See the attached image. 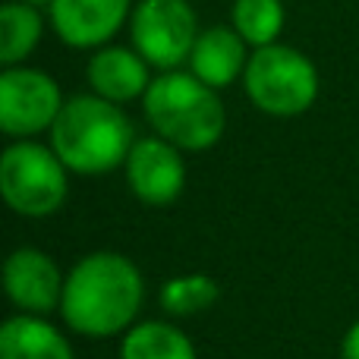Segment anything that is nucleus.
I'll return each mask as SVG.
<instances>
[{"instance_id": "18", "label": "nucleus", "mask_w": 359, "mask_h": 359, "mask_svg": "<svg viewBox=\"0 0 359 359\" xmlns=\"http://www.w3.org/2000/svg\"><path fill=\"white\" fill-rule=\"evenodd\" d=\"M341 359H359V322H353L347 328L341 341Z\"/></svg>"}, {"instance_id": "4", "label": "nucleus", "mask_w": 359, "mask_h": 359, "mask_svg": "<svg viewBox=\"0 0 359 359\" xmlns=\"http://www.w3.org/2000/svg\"><path fill=\"white\" fill-rule=\"evenodd\" d=\"M243 86L262 114L299 117L318 98V69L303 50L274 41L265 48H252Z\"/></svg>"}, {"instance_id": "6", "label": "nucleus", "mask_w": 359, "mask_h": 359, "mask_svg": "<svg viewBox=\"0 0 359 359\" xmlns=\"http://www.w3.org/2000/svg\"><path fill=\"white\" fill-rule=\"evenodd\" d=\"M133 48L155 69H180L189 63L198 38V19L189 0H139L130 16Z\"/></svg>"}, {"instance_id": "19", "label": "nucleus", "mask_w": 359, "mask_h": 359, "mask_svg": "<svg viewBox=\"0 0 359 359\" xmlns=\"http://www.w3.org/2000/svg\"><path fill=\"white\" fill-rule=\"evenodd\" d=\"M22 4H35V6H41V4H50V0H22Z\"/></svg>"}, {"instance_id": "14", "label": "nucleus", "mask_w": 359, "mask_h": 359, "mask_svg": "<svg viewBox=\"0 0 359 359\" xmlns=\"http://www.w3.org/2000/svg\"><path fill=\"white\" fill-rule=\"evenodd\" d=\"M41 13L35 4L22 0H6L0 6V63L4 67H19L41 41Z\"/></svg>"}, {"instance_id": "1", "label": "nucleus", "mask_w": 359, "mask_h": 359, "mask_svg": "<svg viewBox=\"0 0 359 359\" xmlns=\"http://www.w3.org/2000/svg\"><path fill=\"white\" fill-rule=\"evenodd\" d=\"M142 299L145 284L136 262L101 249L69 268L60 316L82 337H114L133 328Z\"/></svg>"}, {"instance_id": "7", "label": "nucleus", "mask_w": 359, "mask_h": 359, "mask_svg": "<svg viewBox=\"0 0 359 359\" xmlns=\"http://www.w3.org/2000/svg\"><path fill=\"white\" fill-rule=\"evenodd\" d=\"M60 111V86L44 69L4 67V73H0V130L6 136H38V133L54 126Z\"/></svg>"}, {"instance_id": "3", "label": "nucleus", "mask_w": 359, "mask_h": 359, "mask_svg": "<svg viewBox=\"0 0 359 359\" xmlns=\"http://www.w3.org/2000/svg\"><path fill=\"white\" fill-rule=\"evenodd\" d=\"M142 114L155 136L168 139L180 151L211 149L227 130V107L217 88L180 69H168L151 79L142 98Z\"/></svg>"}, {"instance_id": "16", "label": "nucleus", "mask_w": 359, "mask_h": 359, "mask_svg": "<svg viewBox=\"0 0 359 359\" xmlns=\"http://www.w3.org/2000/svg\"><path fill=\"white\" fill-rule=\"evenodd\" d=\"M221 297V287L208 274H183V278H170L161 284L158 303L168 316L174 318H189L198 312H208Z\"/></svg>"}, {"instance_id": "2", "label": "nucleus", "mask_w": 359, "mask_h": 359, "mask_svg": "<svg viewBox=\"0 0 359 359\" xmlns=\"http://www.w3.org/2000/svg\"><path fill=\"white\" fill-rule=\"evenodd\" d=\"M133 145L136 133L123 107L95 92L67 98L50 126V149L73 174L82 177H98L123 168Z\"/></svg>"}, {"instance_id": "12", "label": "nucleus", "mask_w": 359, "mask_h": 359, "mask_svg": "<svg viewBox=\"0 0 359 359\" xmlns=\"http://www.w3.org/2000/svg\"><path fill=\"white\" fill-rule=\"evenodd\" d=\"M249 63V44L233 25H211L202 29L189 54V73L198 76L211 88H227L243 79Z\"/></svg>"}, {"instance_id": "15", "label": "nucleus", "mask_w": 359, "mask_h": 359, "mask_svg": "<svg viewBox=\"0 0 359 359\" xmlns=\"http://www.w3.org/2000/svg\"><path fill=\"white\" fill-rule=\"evenodd\" d=\"M120 359H196V347L177 325L142 322L120 341Z\"/></svg>"}, {"instance_id": "5", "label": "nucleus", "mask_w": 359, "mask_h": 359, "mask_svg": "<svg viewBox=\"0 0 359 359\" xmlns=\"http://www.w3.org/2000/svg\"><path fill=\"white\" fill-rule=\"evenodd\" d=\"M69 168L50 145L16 139L0 155V196L22 217H50L69 192Z\"/></svg>"}, {"instance_id": "17", "label": "nucleus", "mask_w": 359, "mask_h": 359, "mask_svg": "<svg viewBox=\"0 0 359 359\" xmlns=\"http://www.w3.org/2000/svg\"><path fill=\"white\" fill-rule=\"evenodd\" d=\"M233 29L249 48L274 44L284 32V4L280 0H233Z\"/></svg>"}, {"instance_id": "11", "label": "nucleus", "mask_w": 359, "mask_h": 359, "mask_svg": "<svg viewBox=\"0 0 359 359\" xmlns=\"http://www.w3.org/2000/svg\"><path fill=\"white\" fill-rule=\"evenodd\" d=\"M149 67L151 63L136 48H98L88 60L86 76L95 95L114 104H126V101L145 98L151 86Z\"/></svg>"}, {"instance_id": "8", "label": "nucleus", "mask_w": 359, "mask_h": 359, "mask_svg": "<svg viewBox=\"0 0 359 359\" xmlns=\"http://www.w3.org/2000/svg\"><path fill=\"white\" fill-rule=\"evenodd\" d=\"M126 183L133 196L145 205H170L180 198L186 186V164L177 145L161 136L136 139L130 158H126Z\"/></svg>"}, {"instance_id": "9", "label": "nucleus", "mask_w": 359, "mask_h": 359, "mask_svg": "<svg viewBox=\"0 0 359 359\" xmlns=\"http://www.w3.org/2000/svg\"><path fill=\"white\" fill-rule=\"evenodd\" d=\"M63 284L67 278L60 274L57 262L41 249L22 246L6 255L4 262V290L16 309L29 316H44L54 312L63 299Z\"/></svg>"}, {"instance_id": "10", "label": "nucleus", "mask_w": 359, "mask_h": 359, "mask_svg": "<svg viewBox=\"0 0 359 359\" xmlns=\"http://www.w3.org/2000/svg\"><path fill=\"white\" fill-rule=\"evenodd\" d=\"M133 0H50V22L69 48H101L123 29Z\"/></svg>"}, {"instance_id": "13", "label": "nucleus", "mask_w": 359, "mask_h": 359, "mask_svg": "<svg viewBox=\"0 0 359 359\" xmlns=\"http://www.w3.org/2000/svg\"><path fill=\"white\" fill-rule=\"evenodd\" d=\"M0 359H76L73 344L41 316H13L0 328Z\"/></svg>"}]
</instances>
